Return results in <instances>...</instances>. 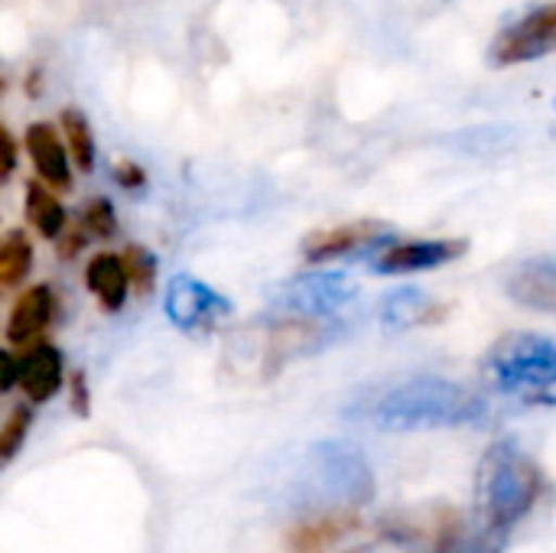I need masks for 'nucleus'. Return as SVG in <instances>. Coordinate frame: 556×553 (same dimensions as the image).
<instances>
[{"instance_id":"1","label":"nucleus","mask_w":556,"mask_h":553,"mask_svg":"<svg viewBox=\"0 0 556 553\" xmlns=\"http://www.w3.org/2000/svg\"><path fill=\"white\" fill-rule=\"evenodd\" d=\"M342 414L384 433H420L476 427L485 420L489 404L479 391L459 381L440 375H407L355 391Z\"/></svg>"},{"instance_id":"2","label":"nucleus","mask_w":556,"mask_h":553,"mask_svg":"<svg viewBox=\"0 0 556 553\" xmlns=\"http://www.w3.org/2000/svg\"><path fill=\"white\" fill-rule=\"evenodd\" d=\"M544 479L538 463L515 443H495L482 463H479V476H476V505H479V521L485 525L489 538H502L508 535L515 525H521L538 499H541Z\"/></svg>"},{"instance_id":"3","label":"nucleus","mask_w":556,"mask_h":553,"mask_svg":"<svg viewBox=\"0 0 556 553\" xmlns=\"http://www.w3.org/2000/svg\"><path fill=\"white\" fill-rule=\"evenodd\" d=\"M296 489L303 499L300 505L313 508L323 518L332 512L365 508L378 492V479H375V466L355 443L326 440L306 450Z\"/></svg>"},{"instance_id":"4","label":"nucleus","mask_w":556,"mask_h":553,"mask_svg":"<svg viewBox=\"0 0 556 553\" xmlns=\"http://www.w3.org/2000/svg\"><path fill=\"white\" fill-rule=\"evenodd\" d=\"M489 385L502 394L538 398L554 404L556 385V345L544 332H511L502 336L482 365Z\"/></svg>"},{"instance_id":"5","label":"nucleus","mask_w":556,"mask_h":553,"mask_svg":"<svg viewBox=\"0 0 556 553\" xmlns=\"http://www.w3.org/2000/svg\"><path fill=\"white\" fill-rule=\"evenodd\" d=\"M358 297V287L342 271H309L280 284L270 297L277 316L296 319H339V313Z\"/></svg>"},{"instance_id":"6","label":"nucleus","mask_w":556,"mask_h":553,"mask_svg":"<svg viewBox=\"0 0 556 553\" xmlns=\"http://www.w3.org/2000/svg\"><path fill=\"white\" fill-rule=\"evenodd\" d=\"M261 336L248 342H261L257 345V368H264V375H274L277 368H283L293 359H306L323 352L329 342L339 339L342 326L336 319H296V316H270V323L257 326Z\"/></svg>"},{"instance_id":"7","label":"nucleus","mask_w":556,"mask_h":553,"mask_svg":"<svg viewBox=\"0 0 556 553\" xmlns=\"http://www.w3.org/2000/svg\"><path fill=\"white\" fill-rule=\"evenodd\" d=\"M163 313L179 332L202 336L215 329L225 316H231V300L192 274H176L166 284Z\"/></svg>"},{"instance_id":"8","label":"nucleus","mask_w":556,"mask_h":553,"mask_svg":"<svg viewBox=\"0 0 556 553\" xmlns=\"http://www.w3.org/2000/svg\"><path fill=\"white\" fill-rule=\"evenodd\" d=\"M469 251L466 238H430V241H404L391 244L371 261V274L378 277H397V274H420L437 271L443 264H453Z\"/></svg>"},{"instance_id":"9","label":"nucleus","mask_w":556,"mask_h":553,"mask_svg":"<svg viewBox=\"0 0 556 553\" xmlns=\"http://www.w3.org/2000/svg\"><path fill=\"white\" fill-rule=\"evenodd\" d=\"M556 36V7H541L534 13H528L525 20H518L515 26H508L498 39H495V62L502 65H515V62H531L541 59L554 49Z\"/></svg>"},{"instance_id":"10","label":"nucleus","mask_w":556,"mask_h":553,"mask_svg":"<svg viewBox=\"0 0 556 553\" xmlns=\"http://www.w3.org/2000/svg\"><path fill=\"white\" fill-rule=\"evenodd\" d=\"M388 225L381 222H345V225H332V228H323V231H313L306 235L303 241V257L309 264H329V261H339V257H349L368 244H381L388 241Z\"/></svg>"},{"instance_id":"11","label":"nucleus","mask_w":556,"mask_h":553,"mask_svg":"<svg viewBox=\"0 0 556 553\" xmlns=\"http://www.w3.org/2000/svg\"><path fill=\"white\" fill-rule=\"evenodd\" d=\"M443 316H446V303H440L437 297H430L420 287H397V290L384 293L378 303V323L388 336L440 323Z\"/></svg>"},{"instance_id":"12","label":"nucleus","mask_w":556,"mask_h":553,"mask_svg":"<svg viewBox=\"0 0 556 553\" xmlns=\"http://www.w3.org/2000/svg\"><path fill=\"white\" fill-rule=\"evenodd\" d=\"M62 378H65V362L52 342H36L16 359V385L36 404L52 401L62 388Z\"/></svg>"},{"instance_id":"13","label":"nucleus","mask_w":556,"mask_h":553,"mask_svg":"<svg viewBox=\"0 0 556 553\" xmlns=\"http://www.w3.org/2000/svg\"><path fill=\"white\" fill-rule=\"evenodd\" d=\"M508 297L534 313H554L556 310V261L551 254L531 257L518 264L508 277Z\"/></svg>"},{"instance_id":"14","label":"nucleus","mask_w":556,"mask_h":553,"mask_svg":"<svg viewBox=\"0 0 556 553\" xmlns=\"http://www.w3.org/2000/svg\"><path fill=\"white\" fill-rule=\"evenodd\" d=\"M26 153L39 173V179L49 189H72V169H68V153L59 137V130L46 121L26 127Z\"/></svg>"},{"instance_id":"15","label":"nucleus","mask_w":556,"mask_h":553,"mask_svg":"<svg viewBox=\"0 0 556 553\" xmlns=\"http://www.w3.org/2000/svg\"><path fill=\"white\" fill-rule=\"evenodd\" d=\"M52 316H55V293L49 284H36V287L23 290L7 319V342L29 345L33 339H39L46 332Z\"/></svg>"},{"instance_id":"16","label":"nucleus","mask_w":556,"mask_h":553,"mask_svg":"<svg viewBox=\"0 0 556 553\" xmlns=\"http://www.w3.org/2000/svg\"><path fill=\"white\" fill-rule=\"evenodd\" d=\"M85 287L91 290V297L98 300V306L104 313H121L127 303V293H130L121 254H114V251L94 254L85 267Z\"/></svg>"},{"instance_id":"17","label":"nucleus","mask_w":556,"mask_h":553,"mask_svg":"<svg viewBox=\"0 0 556 553\" xmlns=\"http://www.w3.org/2000/svg\"><path fill=\"white\" fill-rule=\"evenodd\" d=\"M26 222L42 235V238H59L65 231V209L62 202L42 186V183H26Z\"/></svg>"},{"instance_id":"18","label":"nucleus","mask_w":556,"mask_h":553,"mask_svg":"<svg viewBox=\"0 0 556 553\" xmlns=\"http://www.w3.org/2000/svg\"><path fill=\"white\" fill-rule=\"evenodd\" d=\"M62 143H65V153H72L75 166L91 173L94 166V134H91V124L81 111L75 108H65L62 111Z\"/></svg>"},{"instance_id":"19","label":"nucleus","mask_w":556,"mask_h":553,"mask_svg":"<svg viewBox=\"0 0 556 553\" xmlns=\"http://www.w3.org/2000/svg\"><path fill=\"white\" fill-rule=\"evenodd\" d=\"M342 535H345V518L323 515V518L296 525V531L290 535V548H293V553H316L329 548V544H336Z\"/></svg>"},{"instance_id":"20","label":"nucleus","mask_w":556,"mask_h":553,"mask_svg":"<svg viewBox=\"0 0 556 553\" xmlns=\"http://www.w3.org/2000/svg\"><path fill=\"white\" fill-rule=\"evenodd\" d=\"M33 267V244L23 231H10L0 241V287H16Z\"/></svg>"},{"instance_id":"21","label":"nucleus","mask_w":556,"mask_h":553,"mask_svg":"<svg viewBox=\"0 0 556 553\" xmlns=\"http://www.w3.org/2000/svg\"><path fill=\"white\" fill-rule=\"evenodd\" d=\"M121 264H124V274H127V287L134 293H140V297H150L153 287H156V271H160L156 267V257L147 248L130 244V248H124Z\"/></svg>"},{"instance_id":"22","label":"nucleus","mask_w":556,"mask_h":553,"mask_svg":"<svg viewBox=\"0 0 556 553\" xmlns=\"http://www.w3.org/2000/svg\"><path fill=\"white\" fill-rule=\"evenodd\" d=\"M29 427H33V411H29L26 404H20V407L7 417V424H3V430H0V469L10 466V463L20 456V450H23V443H26V437H29Z\"/></svg>"},{"instance_id":"23","label":"nucleus","mask_w":556,"mask_h":553,"mask_svg":"<svg viewBox=\"0 0 556 553\" xmlns=\"http://www.w3.org/2000/svg\"><path fill=\"white\" fill-rule=\"evenodd\" d=\"M78 231L88 238V241H104L117 231V218H114V205L108 199H91L85 209H81V222H78Z\"/></svg>"},{"instance_id":"24","label":"nucleus","mask_w":556,"mask_h":553,"mask_svg":"<svg viewBox=\"0 0 556 553\" xmlns=\"http://www.w3.org/2000/svg\"><path fill=\"white\" fill-rule=\"evenodd\" d=\"M437 553H482V548H479V541H476L469 531H463V528H450V531L440 538Z\"/></svg>"},{"instance_id":"25","label":"nucleus","mask_w":556,"mask_h":553,"mask_svg":"<svg viewBox=\"0 0 556 553\" xmlns=\"http://www.w3.org/2000/svg\"><path fill=\"white\" fill-rule=\"evenodd\" d=\"M13 169H16V143L10 137V130L0 124V183H7Z\"/></svg>"},{"instance_id":"26","label":"nucleus","mask_w":556,"mask_h":553,"mask_svg":"<svg viewBox=\"0 0 556 553\" xmlns=\"http://www.w3.org/2000/svg\"><path fill=\"white\" fill-rule=\"evenodd\" d=\"M114 179L124 186V189H140L143 186V169H140V163H130V160H121L117 166H114Z\"/></svg>"},{"instance_id":"27","label":"nucleus","mask_w":556,"mask_h":553,"mask_svg":"<svg viewBox=\"0 0 556 553\" xmlns=\"http://www.w3.org/2000/svg\"><path fill=\"white\" fill-rule=\"evenodd\" d=\"M72 411H75L78 417H88V411H91L88 388H85V375H75V378H72Z\"/></svg>"},{"instance_id":"28","label":"nucleus","mask_w":556,"mask_h":553,"mask_svg":"<svg viewBox=\"0 0 556 553\" xmlns=\"http://www.w3.org/2000/svg\"><path fill=\"white\" fill-rule=\"evenodd\" d=\"M16 385V359L0 349V394H7Z\"/></svg>"}]
</instances>
